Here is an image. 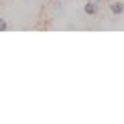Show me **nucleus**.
I'll return each mask as SVG.
<instances>
[{"label": "nucleus", "mask_w": 124, "mask_h": 124, "mask_svg": "<svg viewBox=\"0 0 124 124\" xmlns=\"http://www.w3.org/2000/svg\"><path fill=\"white\" fill-rule=\"evenodd\" d=\"M109 11H111L113 15H122L124 13V2H120V0L111 2V4H109Z\"/></svg>", "instance_id": "nucleus-1"}, {"label": "nucleus", "mask_w": 124, "mask_h": 124, "mask_svg": "<svg viewBox=\"0 0 124 124\" xmlns=\"http://www.w3.org/2000/svg\"><path fill=\"white\" fill-rule=\"evenodd\" d=\"M83 11H85L87 15H96V13H98V4H96L94 0H89L87 4L83 6Z\"/></svg>", "instance_id": "nucleus-2"}, {"label": "nucleus", "mask_w": 124, "mask_h": 124, "mask_svg": "<svg viewBox=\"0 0 124 124\" xmlns=\"http://www.w3.org/2000/svg\"><path fill=\"white\" fill-rule=\"evenodd\" d=\"M6 30H8V21L0 17V31H6Z\"/></svg>", "instance_id": "nucleus-3"}, {"label": "nucleus", "mask_w": 124, "mask_h": 124, "mask_svg": "<svg viewBox=\"0 0 124 124\" xmlns=\"http://www.w3.org/2000/svg\"><path fill=\"white\" fill-rule=\"evenodd\" d=\"M94 2H96V4H100V2H104V0H94Z\"/></svg>", "instance_id": "nucleus-4"}]
</instances>
